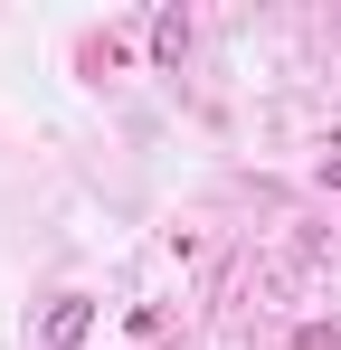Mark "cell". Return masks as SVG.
Returning <instances> with one entry per match:
<instances>
[{
  "label": "cell",
  "mask_w": 341,
  "mask_h": 350,
  "mask_svg": "<svg viewBox=\"0 0 341 350\" xmlns=\"http://www.w3.org/2000/svg\"><path fill=\"white\" fill-rule=\"evenodd\" d=\"M180 48H190V10H162V19H152V57L180 66Z\"/></svg>",
  "instance_id": "7a4b0ae2"
},
{
  "label": "cell",
  "mask_w": 341,
  "mask_h": 350,
  "mask_svg": "<svg viewBox=\"0 0 341 350\" xmlns=\"http://www.w3.org/2000/svg\"><path fill=\"white\" fill-rule=\"evenodd\" d=\"M86 332H95V303H86V293H57V303H48V341H57V350H76Z\"/></svg>",
  "instance_id": "6da1fadb"
},
{
  "label": "cell",
  "mask_w": 341,
  "mask_h": 350,
  "mask_svg": "<svg viewBox=\"0 0 341 350\" xmlns=\"http://www.w3.org/2000/svg\"><path fill=\"white\" fill-rule=\"evenodd\" d=\"M323 189H341V161H323Z\"/></svg>",
  "instance_id": "3957f363"
}]
</instances>
